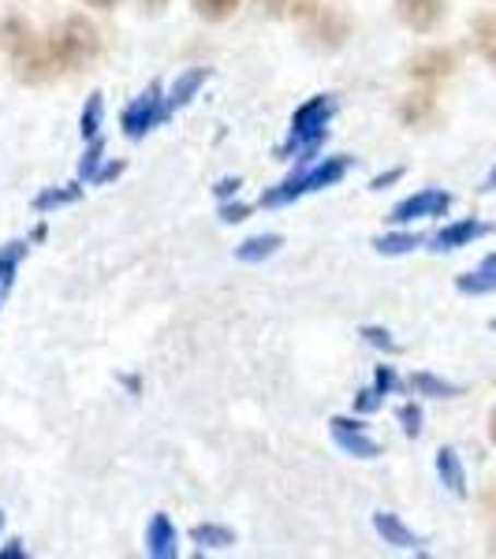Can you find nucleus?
<instances>
[{
  "mask_svg": "<svg viewBox=\"0 0 496 559\" xmlns=\"http://www.w3.org/2000/svg\"><path fill=\"white\" fill-rule=\"evenodd\" d=\"M400 176H403L400 168H392V173L377 176V179H374V183H369V187H374V191H385V187H389V183H395V179H400Z\"/></svg>",
  "mask_w": 496,
  "mask_h": 559,
  "instance_id": "obj_34",
  "label": "nucleus"
},
{
  "mask_svg": "<svg viewBox=\"0 0 496 559\" xmlns=\"http://www.w3.org/2000/svg\"><path fill=\"white\" fill-rule=\"evenodd\" d=\"M374 388L381 395H389V392H395L400 388V377L392 373V366H377V381H374Z\"/></svg>",
  "mask_w": 496,
  "mask_h": 559,
  "instance_id": "obj_30",
  "label": "nucleus"
},
{
  "mask_svg": "<svg viewBox=\"0 0 496 559\" xmlns=\"http://www.w3.org/2000/svg\"><path fill=\"white\" fill-rule=\"evenodd\" d=\"M250 210L247 205H221V221L224 224H239V221H247Z\"/></svg>",
  "mask_w": 496,
  "mask_h": 559,
  "instance_id": "obj_32",
  "label": "nucleus"
},
{
  "mask_svg": "<svg viewBox=\"0 0 496 559\" xmlns=\"http://www.w3.org/2000/svg\"><path fill=\"white\" fill-rule=\"evenodd\" d=\"M102 112H105L102 94H90V102L83 108V120H79V131H83V139H97V131H102Z\"/></svg>",
  "mask_w": 496,
  "mask_h": 559,
  "instance_id": "obj_26",
  "label": "nucleus"
},
{
  "mask_svg": "<svg viewBox=\"0 0 496 559\" xmlns=\"http://www.w3.org/2000/svg\"><path fill=\"white\" fill-rule=\"evenodd\" d=\"M146 548L153 559H173L179 552V540H176V526L168 522V515H153L150 530H146Z\"/></svg>",
  "mask_w": 496,
  "mask_h": 559,
  "instance_id": "obj_12",
  "label": "nucleus"
},
{
  "mask_svg": "<svg viewBox=\"0 0 496 559\" xmlns=\"http://www.w3.org/2000/svg\"><path fill=\"white\" fill-rule=\"evenodd\" d=\"M471 38H474V49L496 68V12L477 15V20L471 23Z\"/></svg>",
  "mask_w": 496,
  "mask_h": 559,
  "instance_id": "obj_17",
  "label": "nucleus"
},
{
  "mask_svg": "<svg viewBox=\"0 0 496 559\" xmlns=\"http://www.w3.org/2000/svg\"><path fill=\"white\" fill-rule=\"evenodd\" d=\"M400 421H403V432H408V437H418V432H422V411L414 407V403H403Z\"/></svg>",
  "mask_w": 496,
  "mask_h": 559,
  "instance_id": "obj_29",
  "label": "nucleus"
},
{
  "mask_svg": "<svg viewBox=\"0 0 496 559\" xmlns=\"http://www.w3.org/2000/svg\"><path fill=\"white\" fill-rule=\"evenodd\" d=\"M258 8L273 20H314L321 12V0H258Z\"/></svg>",
  "mask_w": 496,
  "mask_h": 559,
  "instance_id": "obj_13",
  "label": "nucleus"
},
{
  "mask_svg": "<svg viewBox=\"0 0 496 559\" xmlns=\"http://www.w3.org/2000/svg\"><path fill=\"white\" fill-rule=\"evenodd\" d=\"M414 247H422V236H411V231H395V236H381L374 242V250H377V254H385V258L411 254Z\"/></svg>",
  "mask_w": 496,
  "mask_h": 559,
  "instance_id": "obj_20",
  "label": "nucleus"
},
{
  "mask_svg": "<svg viewBox=\"0 0 496 559\" xmlns=\"http://www.w3.org/2000/svg\"><path fill=\"white\" fill-rule=\"evenodd\" d=\"M79 194H83V187L71 183V187H60V191H42L34 198V210L38 213H49V210H60V205H71L79 202Z\"/></svg>",
  "mask_w": 496,
  "mask_h": 559,
  "instance_id": "obj_24",
  "label": "nucleus"
},
{
  "mask_svg": "<svg viewBox=\"0 0 496 559\" xmlns=\"http://www.w3.org/2000/svg\"><path fill=\"white\" fill-rule=\"evenodd\" d=\"M400 116H403V123H411V128H422L426 120H433V97L411 94L408 102L400 105Z\"/></svg>",
  "mask_w": 496,
  "mask_h": 559,
  "instance_id": "obj_21",
  "label": "nucleus"
},
{
  "mask_svg": "<svg viewBox=\"0 0 496 559\" xmlns=\"http://www.w3.org/2000/svg\"><path fill=\"white\" fill-rule=\"evenodd\" d=\"M120 173H123V165H120V160H116V165H105L102 173L94 176V183H108V179H116Z\"/></svg>",
  "mask_w": 496,
  "mask_h": 559,
  "instance_id": "obj_33",
  "label": "nucleus"
},
{
  "mask_svg": "<svg viewBox=\"0 0 496 559\" xmlns=\"http://www.w3.org/2000/svg\"><path fill=\"white\" fill-rule=\"evenodd\" d=\"M347 168H351L347 157H329V160H321L318 168H310V173H303V176H295V179H299V191L310 194V191H321V187L340 183V179L347 176Z\"/></svg>",
  "mask_w": 496,
  "mask_h": 559,
  "instance_id": "obj_11",
  "label": "nucleus"
},
{
  "mask_svg": "<svg viewBox=\"0 0 496 559\" xmlns=\"http://www.w3.org/2000/svg\"><path fill=\"white\" fill-rule=\"evenodd\" d=\"M191 540H194V545H202V548H232V545H236V534H232V530H224V526H210V522H205V526L191 530Z\"/></svg>",
  "mask_w": 496,
  "mask_h": 559,
  "instance_id": "obj_23",
  "label": "nucleus"
},
{
  "mask_svg": "<svg viewBox=\"0 0 496 559\" xmlns=\"http://www.w3.org/2000/svg\"><path fill=\"white\" fill-rule=\"evenodd\" d=\"M52 52H57L60 68H83L102 52V38H97V26L83 20V15H71L64 20L57 34H52Z\"/></svg>",
  "mask_w": 496,
  "mask_h": 559,
  "instance_id": "obj_3",
  "label": "nucleus"
},
{
  "mask_svg": "<svg viewBox=\"0 0 496 559\" xmlns=\"http://www.w3.org/2000/svg\"><path fill=\"white\" fill-rule=\"evenodd\" d=\"M102 153H105V142L102 139L90 142V150L83 153V160H79V176L94 179L97 176V165H102Z\"/></svg>",
  "mask_w": 496,
  "mask_h": 559,
  "instance_id": "obj_27",
  "label": "nucleus"
},
{
  "mask_svg": "<svg viewBox=\"0 0 496 559\" xmlns=\"http://www.w3.org/2000/svg\"><path fill=\"white\" fill-rule=\"evenodd\" d=\"M482 191H496V165H493V173L485 176V187H482Z\"/></svg>",
  "mask_w": 496,
  "mask_h": 559,
  "instance_id": "obj_37",
  "label": "nucleus"
},
{
  "mask_svg": "<svg viewBox=\"0 0 496 559\" xmlns=\"http://www.w3.org/2000/svg\"><path fill=\"white\" fill-rule=\"evenodd\" d=\"M20 556H26V548L20 545V540H12L8 548H0V559H20Z\"/></svg>",
  "mask_w": 496,
  "mask_h": 559,
  "instance_id": "obj_36",
  "label": "nucleus"
},
{
  "mask_svg": "<svg viewBox=\"0 0 496 559\" xmlns=\"http://www.w3.org/2000/svg\"><path fill=\"white\" fill-rule=\"evenodd\" d=\"M332 112H336V97H332V94H318V97H310L306 105L295 108V116H292V142H295V150H299V165L318 153L321 139H324V128H329V120H332Z\"/></svg>",
  "mask_w": 496,
  "mask_h": 559,
  "instance_id": "obj_2",
  "label": "nucleus"
},
{
  "mask_svg": "<svg viewBox=\"0 0 496 559\" xmlns=\"http://www.w3.org/2000/svg\"><path fill=\"white\" fill-rule=\"evenodd\" d=\"M456 71V52L452 49H426L411 60V75L422 83H440Z\"/></svg>",
  "mask_w": 496,
  "mask_h": 559,
  "instance_id": "obj_10",
  "label": "nucleus"
},
{
  "mask_svg": "<svg viewBox=\"0 0 496 559\" xmlns=\"http://www.w3.org/2000/svg\"><path fill=\"white\" fill-rule=\"evenodd\" d=\"M489 437H493V444H496V411H493V421H489Z\"/></svg>",
  "mask_w": 496,
  "mask_h": 559,
  "instance_id": "obj_40",
  "label": "nucleus"
},
{
  "mask_svg": "<svg viewBox=\"0 0 496 559\" xmlns=\"http://www.w3.org/2000/svg\"><path fill=\"white\" fill-rule=\"evenodd\" d=\"M4 38H8V52H12L15 75H20L23 83H49L60 71V60H57V52H52V45L42 41L31 23L8 20Z\"/></svg>",
  "mask_w": 496,
  "mask_h": 559,
  "instance_id": "obj_1",
  "label": "nucleus"
},
{
  "mask_svg": "<svg viewBox=\"0 0 496 559\" xmlns=\"http://www.w3.org/2000/svg\"><path fill=\"white\" fill-rule=\"evenodd\" d=\"M456 287L463 295H489V292H496V250L477 269H471V273L459 276Z\"/></svg>",
  "mask_w": 496,
  "mask_h": 559,
  "instance_id": "obj_14",
  "label": "nucleus"
},
{
  "mask_svg": "<svg viewBox=\"0 0 496 559\" xmlns=\"http://www.w3.org/2000/svg\"><path fill=\"white\" fill-rule=\"evenodd\" d=\"M0 526H4V515H0Z\"/></svg>",
  "mask_w": 496,
  "mask_h": 559,
  "instance_id": "obj_41",
  "label": "nucleus"
},
{
  "mask_svg": "<svg viewBox=\"0 0 496 559\" xmlns=\"http://www.w3.org/2000/svg\"><path fill=\"white\" fill-rule=\"evenodd\" d=\"M437 474L448 492L467 496V471H463V459H459L456 448H440L437 452Z\"/></svg>",
  "mask_w": 496,
  "mask_h": 559,
  "instance_id": "obj_15",
  "label": "nucleus"
},
{
  "mask_svg": "<svg viewBox=\"0 0 496 559\" xmlns=\"http://www.w3.org/2000/svg\"><path fill=\"white\" fill-rule=\"evenodd\" d=\"M411 388H414L418 395H433V400H452V395L463 392L459 384L440 381V377H433V373H414V377H411Z\"/></svg>",
  "mask_w": 496,
  "mask_h": 559,
  "instance_id": "obj_19",
  "label": "nucleus"
},
{
  "mask_svg": "<svg viewBox=\"0 0 496 559\" xmlns=\"http://www.w3.org/2000/svg\"><path fill=\"white\" fill-rule=\"evenodd\" d=\"M329 426H332V440H336L340 452H347V455H355V459H377V455H381L377 440H369L366 432H363V426H355V421L332 418Z\"/></svg>",
  "mask_w": 496,
  "mask_h": 559,
  "instance_id": "obj_6",
  "label": "nucleus"
},
{
  "mask_svg": "<svg viewBox=\"0 0 496 559\" xmlns=\"http://www.w3.org/2000/svg\"><path fill=\"white\" fill-rule=\"evenodd\" d=\"M239 191V179H221V183H216V194H221V198H228V194H236Z\"/></svg>",
  "mask_w": 496,
  "mask_h": 559,
  "instance_id": "obj_35",
  "label": "nucleus"
},
{
  "mask_svg": "<svg viewBox=\"0 0 496 559\" xmlns=\"http://www.w3.org/2000/svg\"><path fill=\"white\" fill-rule=\"evenodd\" d=\"M165 97H161V86L153 83L146 86V94L134 97V102L123 108V131L131 134V139H142L150 128H157L161 120H165Z\"/></svg>",
  "mask_w": 496,
  "mask_h": 559,
  "instance_id": "obj_4",
  "label": "nucleus"
},
{
  "mask_svg": "<svg viewBox=\"0 0 496 559\" xmlns=\"http://www.w3.org/2000/svg\"><path fill=\"white\" fill-rule=\"evenodd\" d=\"M395 12L411 31L426 34L445 20V0H395Z\"/></svg>",
  "mask_w": 496,
  "mask_h": 559,
  "instance_id": "obj_7",
  "label": "nucleus"
},
{
  "mask_svg": "<svg viewBox=\"0 0 496 559\" xmlns=\"http://www.w3.org/2000/svg\"><path fill=\"white\" fill-rule=\"evenodd\" d=\"M381 407V392L377 388H366V392H358V400H355V411H377Z\"/></svg>",
  "mask_w": 496,
  "mask_h": 559,
  "instance_id": "obj_31",
  "label": "nucleus"
},
{
  "mask_svg": "<svg viewBox=\"0 0 496 559\" xmlns=\"http://www.w3.org/2000/svg\"><path fill=\"white\" fill-rule=\"evenodd\" d=\"M281 247H284L281 236H255V239L243 242V247H236V258L239 261H265V258H273Z\"/></svg>",
  "mask_w": 496,
  "mask_h": 559,
  "instance_id": "obj_18",
  "label": "nucleus"
},
{
  "mask_svg": "<svg viewBox=\"0 0 496 559\" xmlns=\"http://www.w3.org/2000/svg\"><path fill=\"white\" fill-rule=\"evenodd\" d=\"M363 340L369 347H381V350H400V344L392 340V332L389 329H377V324H366L363 329Z\"/></svg>",
  "mask_w": 496,
  "mask_h": 559,
  "instance_id": "obj_28",
  "label": "nucleus"
},
{
  "mask_svg": "<svg viewBox=\"0 0 496 559\" xmlns=\"http://www.w3.org/2000/svg\"><path fill=\"white\" fill-rule=\"evenodd\" d=\"M493 329H496V321H493Z\"/></svg>",
  "mask_w": 496,
  "mask_h": 559,
  "instance_id": "obj_42",
  "label": "nucleus"
},
{
  "mask_svg": "<svg viewBox=\"0 0 496 559\" xmlns=\"http://www.w3.org/2000/svg\"><path fill=\"white\" fill-rule=\"evenodd\" d=\"M142 4L153 8V12H161V8H165V0H142Z\"/></svg>",
  "mask_w": 496,
  "mask_h": 559,
  "instance_id": "obj_38",
  "label": "nucleus"
},
{
  "mask_svg": "<svg viewBox=\"0 0 496 559\" xmlns=\"http://www.w3.org/2000/svg\"><path fill=\"white\" fill-rule=\"evenodd\" d=\"M191 4H194V12L202 15V20L221 23V20H228V15H236L239 0H191Z\"/></svg>",
  "mask_w": 496,
  "mask_h": 559,
  "instance_id": "obj_25",
  "label": "nucleus"
},
{
  "mask_svg": "<svg viewBox=\"0 0 496 559\" xmlns=\"http://www.w3.org/2000/svg\"><path fill=\"white\" fill-rule=\"evenodd\" d=\"M205 75H210V71H205V68H191V71H184V75H179L176 83H173V90H168V97H165V112H176V108H184L187 102H191V97L198 94V90H202Z\"/></svg>",
  "mask_w": 496,
  "mask_h": 559,
  "instance_id": "obj_16",
  "label": "nucleus"
},
{
  "mask_svg": "<svg viewBox=\"0 0 496 559\" xmlns=\"http://www.w3.org/2000/svg\"><path fill=\"white\" fill-rule=\"evenodd\" d=\"M489 231H493V224H485V221H456L433 236V250H437V254H445V250H459V247H467V242L489 236Z\"/></svg>",
  "mask_w": 496,
  "mask_h": 559,
  "instance_id": "obj_8",
  "label": "nucleus"
},
{
  "mask_svg": "<svg viewBox=\"0 0 496 559\" xmlns=\"http://www.w3.org/2000/svg\"><path fill=\"white\" fill-rule=\"evenodd\" d=\"M448 210H452V194L448 191H422V194L403 198L392 210V221L411 224V221H422V216H445Z\"/></svg>",
  "mask_w": 496,
  "mask_h": 559,
  "instance_id": "obj_5",
  "label": "nucleus"
},
{
  "mask_svg": "<svg viewBox=\"0 0 496 559\" xmlns=\"http://www.w3.org/2000/svg\"><path fill=\"white\" fill-rule=\"evenodd\" d=\"M374 530L385 537V545L403 548V552H426V540L414 534V530L403 526V522L395 519V515H389V511H377V515H374Z\"/></svg>",
  "mask_w": 496,
  "mask_h": 559,
  "instance_id": "obj_9",
  "label": "nucleus"
},
{
  "mask_svg": "<svg viewBox=\"0 0 496 559\" xmlns=\"http://www.w3.org/2000/svg\"><path fill=\"white\" fill-rule=\"evenodd\" d=\"M23 258H26V242H20V239H12V242L0 247V287L12 284V276H15V269H20Z\"/></svg>",
  "mask_w": 496,
  "mask_h": 559,
  "instance_id": "obj_22",
  "label": "nucleus"
},
{
  "mask_svg": "<svg viewBox=\"0 0 496 559\" xmlns=\"http://www.w3.org/2000/svg\"><path fill=\"white\" fill-rule=\"evenodd\" d=\"M86 4H94V8H108V4H116V0H86Z\"/></svg>",
  "mask_w": 496,
  "mask_h": 559,
  "instance_id": "obj_39",
  "label": "nucleus"
}]
</instances>
